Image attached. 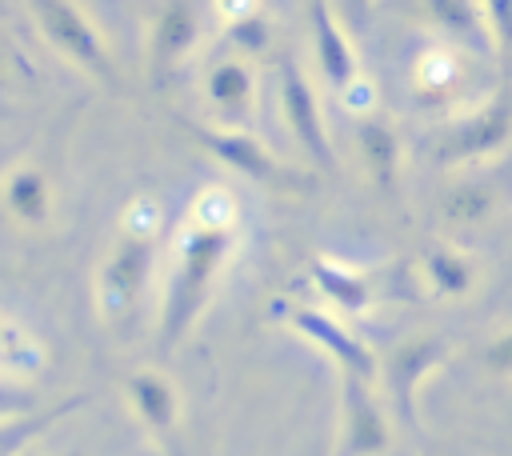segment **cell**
Here are the masks:
<instances>
[{"label":"cell","mask_w":512,"mask_h":456,"mask_svg":"<svg viewBox=\"0 0 512 456\" xmlns=\"http://www.w3.org/2000/svg\"><path fill=\"white\" fill-rule=\"evenodd\" d=\"M124 400H128L132 416L140 420V428H144L168 456H176L172 440H176V432H180V392H176V384L168 380V372H160V368H136V372H128V380H124Z\"/></svg>","instance_id":"8fae6325"},{"label":"cell","mask_w":512,"mask_h":456,"mask_svg":"<svg viewBox=\"0 0 512 456\" xmlns=\"http://www.w3.org/2000/svg\"><path fill=\"white\" fill-rule=\"evenodd\" d=\"M428 24L464 48H488V24L480 12V0H424Z\"/></svg>","instance_id":"e0dca14e"},{"label":"cell","mask_w":512,"mask_h":456,"mask_svg":"<svg viewBox=\"0 0 512 456\" xmlns=\"http://www.w3.org/2000/svg\"><path fill=\"white\" fill-rule=\"evenodd\" d=\"M488 40L496 52H512V0H480Z\"/></svg>","instance_id":"cb8c5ba5"},{"label":"cell","mask_w":512,"mask_h":456,"mask_svg":"<svg viewBox=\"0 0 512 456\" xmlns=\"http://www.w3.org/2000/svg\"><path fill=\"white\" fill-rule=\"evenodd\" d=\"M280 116L292 132V140L300 144V152L320 164V168H336V148L324 124V108L316 96V84L308 80V72L300 68V60H288L280 68Z\"/></svg>","instance_id":"5b68a950"},{"label":"cell","mask_w":512,"mask_h":456,"mask_svg":"<svg viewBox=\"0 0 512 456\" xmlns=\"http://www.w3.org/2000/svg\"><path fill=\"white\" fill-rule=\"evenodd\" d=\"M28 12L40 36L96 84H116V60L100 24L84 12L80 0H28Z\"/></svg>","instance_id":"3957f363"},{"label":"cell","mask_w":512,"mask_h":456,"mask_svg":"<svg viewBox=\"0 0 512 456\" xmlns=\"http://www.w3.org/2000/svg\"><path fill=\"white\" fill-rule=\"evenodd\" d=\"M200 40V16L192 8V0H168L160 4V12L148 24V68L152 76L164 84L168 76H176L188 56L196 52Z\"/></svg>","instance_id":"7c38bea8"},{"label":"cell","mask_w":512,"mask_h":456,"mask_svg":"<svg viewBox=\"0 0 512 456\" xmlns=\"http://www.w3.org/2000/svg\"><path fill=\"white\" fill-rule=\"evenodd\" d=\"M24 456H28V452H24Z\"/></svg>","instance_id":"f1b7e54d"},{"label":"cell","mask_w":512,"mask_h":456,"mask_svg":"<svg viewBox=\"0 0 512 456\" xmlns=\"http://www.w3.org/2000/svg\"><path fill=\"white\" fill-rule=\"evenodd\" d=\"M348 4H352L356 12H368V4H372V0H348Z\"/></svg>","instance_id":"83f0119b"},{"label":"cell","mask_w":512,"mask_h":456,"mask_svg":"<svg viewBox=\"0 0 512 456\" xmlns=\"http://www.w3.org/2000/svg\"><path fill=\"white\" fill-rule=\"evenodd\" d=\"M200 88H204V100H208L216 124H224V128H248V124H252V116H256V96H260V80H256L248 56H240V52L216 56V60L204 68Z\"/></svg>","instance_id":"30bf717a"},{"label":"cell","mask_w":512,"mask_h":456,"mask_svg":"<svg viewBox=\"0 0 512 456\" xmlns=\"http://www.w3.org/2000/svg\"><path fill=\"white\" fill-rule=\"evenodd\" d=\"M36 392H28L20 380H8L0 376V420H16V416H28L36 412Z\"/></svg>","instance_id":"d4e9b609"},{"label":"cell","mask_w":512,"mask_h":456,"mask_svg":"<svg viewBox=\"0 0 512 456\" xmlns=\"http://www.w3.org/2000/svg\"><path fill=\"white\" fill-rule=\"evenodd\" d=\"M308 276H312L316 292H320L336 312H344V316H364V312L372 308V300H376L372 280H368L364 272H356V268L340 264V260L320 256V260H312Z\"/></svg>","instance_id":"9a60e30c"},{"label":"cell","mask_w":512,"mask_h":456,"mask_svg":"<svg viewBox=\"0 0 512 456\" xmlns=\"http://www.w3.org/2000/svg\"><path fill=\"white\" fill-rule=\"evenodd\" d=\"M160 224H164V204L148 192H140L120 212V228H116L104 260H100V272H96V312L108 328H120L124 320L136 316V308L148 292V280H152Z\"/></svg>","instance_id":"7a4b0ae2"},{"label":"cell","mask_w":512,"mask_h":456,"mask_svg":"<svg viewBox=\"0 0 512 456\" xmlns=\"http://www.w3.org/2000/svg\"><path fill=\"white\" fill-rule=\"evenodd\" d=\"M192 136L232 172H240L244 180H256L264 188H276V192H292V188H308L312 176L292 168L288 160H280L256 132L248 128H224V124H188Z\"/></svg>","instance_id":"277c9868"},{"label":"cell","mask_w":512,"mask_h":456,"mask_svg":"<svg viewBox=\"0 0 512 456\" xmlns=\"http://www.w3.org/2000/svg\"><path fill=\"white\" fill-rule=\"evenodd\" d=\"M388 440V416L372 396V380L340 372V432L332 456H384Z\"/></svg>","instance_id":"52a82bcc"},{"label":"cell","mask_w":512,"mask_h":456,"mask_svg":"<svg viewBox=\"0 0 512 456\" xmlns=\"http://www.w3.org/2000/svg\"><path fill=\"white\" fill-rule=\"evenodd\" d=\"M284 320H288V328L300 332L308 344H316L320 352H328V360H332L340 372H352V376H360V380H376V376H380L376 352H372L344 320H336L332 312L312 308V304H288Z\"/></svg>","instance_id":"8992f818"},{"label":"cell","mask_w":512,"mask_h":456,"mask_svg":"<svg viewBox=\"0 0 512 456\" xmlns=\"http://www.w3.org/2000/svg\"><path fill=\"white\" fill-rule=\"evenodd\" d=\"M44 344L8 312H0V376L8 380H28L44 368Z\"/></svg>","instance_id":"ac0fdd59"},{"label":"cell","mask_w":512,"mask_h":456,"mask_svg":"<svg viewBox=\"0 0 512 456\" xmlns=\"http://www.w3.org/2000/svg\"><path fill=\"white\" fill-rule=\"evenodd\" d=\"M224 40H228L232 52H240V56H260V52L268 48V40H272V24H268L264 12H256V16H248V20L224 24Z\"/></svg>","instance_id":"7402d4cb"},{"label":"cell","mask_w":512,"mask_h":456,"mask_svg":"<svg viewBox=\"0 0 512 456\" xmlns=\"http://www.w3.org/2000/svg\"><path fill=\"white\" fill-rule=\"evenodd\" d=\"M456 80H460V64H456V52L452 48H428L420 60H416V88L432 100L436 96H448L456 92Z\"/></svg>","instance_id":"44dd1931"},{"label":"cell","mask_w":512,"mask_h":456,"mask_svg":"<svg viewBox=\"0 0 512 456\" xmlns=\"http://www.w3.org/2000/svg\"><path fill=\"white\" fill-rule=\"evenodd\" d=\"M420 264H424V280H428V288H432L436 296L456 300V296H468L472 284H476V268H472V260H468L460 248L432 244Z\"/></svg>","instance_id":"d6986e66"},{"label":"cell","mask_w":512,"mask_h":456,"mask_svg":"<svg viewBox=\"0 0 512 456\" xmlns=\"http://www.w3.org/2000/svg\"><path fill=\"white\" fill-rule=\"evenodd\" d=\"M488 208H492V192L480 188V184H468V188H456V192L448 196L444 216H448L452 224H480V220L488 216Z\"/></svg>","instance_id":"603a6c76"},{"label":"cell","mask_w":512,"mask_h":456,"mask_svg":"<svg viewBox=\"0 0 512 456\" xmlns=\"http://www.w3.org/2000/svg\"><path fill=\"white\" fill-rule=\"evenodd\" d=\"M240 240V224H208L200 216L184 220V232L176 236L172 248V268H168V284L160 296V344L176 348L192 324L200 320L204 304L216 292L220 272L228 268L232 252Z\"/></svg>","instance_id":"6da1fadb"},{"label":"cell","mask_w":512,"mask_h":456,"mask_svg":"<svg viewBox=\"0 0 512 456\" xmlns=\"http://www.w3.org/2000/svg\"><path fill=\"white\" fill-rule=\"evenodd\" d=\"M356 148H360V160H364L368 176L380 188H392L396 176H400V136H396L392 120L380 116V112H364L356 120Z\"/></svg>","instance_id":"2e32d148"},{"label":"cell","mask_w":512,"mask_h":456,"mask_svg":"<svg viewBox=\"0 0 512 456\" xmlns=\"http://www.w3.org/2000/svg\"><path fill=\"white\" fill-rule=\"evenodd\" d=\"M484 368L492 376H512V328L500 332L488 348H484Z\"/></svg>","instance_id":"484cf974"},{"label":"cell","mask_w":512,"mask_h":456,"mask_svg":"<svg viewBox=\"0 0 512 456\" xmlns=\"http://www.w3.org/2000/svg\"><path fill=\"white\" fill-rule=\"evenodd\" d=\"M0 204L8 212L12 224L20 228H48L52 216H56V196H52V184L44 176L40 164L32 160H20L4 172L0 180Z\"/></svg>","instance_id":"5bb4252c"},{"label":"cell","mask_w":512,"mask_h":456,"mask_svg":"<svg viewBox=\"0 0 512 456\" xmlns=\"http://www.w3.org/2000/svg\"><path fill=\"white\" fill-rule=\"evenodd\" d=\"M512 136V96L496 92L492 100H484L480 108H472L468 116H460L436 144V156L444 164H464V160H480L492 156L508 144Z\"/></svg>","instance_id":"ba28073f"},{"label":"cell","mask_w":512,"mask_h":456,"mask_svg":"<svg viewBox=\"0 0 512 456\" xmlns=\"http://www.w3.org/2000/svg\"><path fill=\"white\" fill-rule=\"evenodd\" d=\"M84 404V396H68L52 408H36L28 416H16V420H0V456H24L56 420H64L68 412H76Z\"/></svg>","instance_id":"ffe728a7"},{"label":"cell","mask_w":512,"mask_h":456,"mask_svg":"<svg viewBox=\"0 0 512 456\" xmlns=\"http://www.w3.org/2000/svg\"><path fill=\"white\" fill-rule=\"evenodd\" d=\"M216 12H220L224 24H236V20H248L264 8H260V0H216Z\"/></svg>","instance_id":"4316f807"},{"label":"cell","mask_w":512,"mask_h":456,"mask_svg":"<svg viewBox=\"0 0 512 456\" xmlns=\"http://www.w3.org/2000/svg\"><path fill=\"white\" fill-rule=\"evenodd\" d=\"M308 32H312V52H316V68L324 76V84L340 96L348 84L360 80V56L340 24V16L332 12L328 0H312L308 4Z\"/></svg>","instance_id":"4fadbf2b"},{"label":"cell","mask_w":512,"mask_h":456,"mask_svg":"<svg viewBox=\"0 0 512 456\" xmlns=\"http://www.w3.org/2000/svg\"><path fill=\"white\" fill-rule=\"evenodd\" d=\"M448 360V344L440 336H412V340H400L388 360L380 364V376H384V388L392 396V408L404 424H416V396H420V384Z\"/></svg>","instance_id":"9c48e42d"}]
</instances>
